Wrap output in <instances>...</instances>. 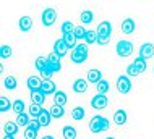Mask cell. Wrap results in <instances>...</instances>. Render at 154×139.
Listing matches in <instances>:
<instances>
[{"instance_id":"obj_1","label":"cell","mask_w":154,"mask_h":139,"mask_svg":"<svg viewBox=\"0 0 154 139\" xmlns=\"http://www.w3.org/2000/svg\"><path fill=\"white\" fill-rule=\"evenodd\" d=\"M88 44H78L76 47L72 50V53H70V58H72L73 63H76V65H81V63H85L88 60Z\"/></svg>"},{"instance_id":"obj_2","label":"cell","mask_w":154,"mask_h":139,"mask_svg":"<svg viewBox=\"0 0 154 139\" xmlns=\"http://www.w3.org/2000/svg\"><path fill=\"white\" fill-rule=\"evenodd\" d=\"M110 128V121L106 118V116H101V115H96L91 118L89 121V129L93 133H104Z\"/></svg>"},{"instance_id":"obj_3","label":"cell","mask_w":154,"mask_h":139,"mask_svg":"<svg viewBox=\"0 0 154 139\" xmlns=\"http://www.w3.org/2000/svg\"><path fill=\"white\" fill-rule=\"evenodd\" d=\"M115 52H117L119 57L127 58L133 53V42L130 41H119L117 45H115Z\"/></svg>"},{"instance_id":"obj_4","label":"cell","mask_w":154,"mask_h":139,"mask_svg":"<svg viewBox=\"0 0 154 139\" xmlns=\"http://www.w3.org/2000/svg\"><path fill=\"white\" fill-rule=\"evenodd\" d=\"M47 58V65H45V68L44 70H49V71H52V73H57V71H60L62 70V57H59L55 52H52V53H49V57H45Z\"/></svg>"},{"instance_id":"obj_5","label":"cell","mask_w":154,"mask_h":139,"mask_svg":"<svg viewBox=\"0 0 154 139\" xmlns=\"http://www.w3.org/2000/svg\"><path fill=\"white\" fill-rule=\"evenodd\" d=\"M131 79L128 74H122V76L117 78V91L120 94H128L131 91Z\"/></svg>"},{"instance_id":"obj_6","label":"cell","mask_w":154,"mask_h":139,"mask_svg":"<svg viewBox=\"0 0 154 139\" xmlns=\"http://www.w3.org/2000/svg\"><path fill=\"white\" fill-rule=\"evenodd\" d=\"M41 20H42V24L45 28H51V26L55 24V21H57V11L54 10V8H45V10L42 11Z\"/></svg>"},{"instance_id":"obj_7","label":"cell","mask_w":154,"mask_h":139,"mask_svg":"<svg viewBox=\"0 0 154 139\" xmlns=\"http://www.w3.org/2000/svg\"><path fill=\"white\" fill-rule=\"evenodd\" d=\"M107 104H109V100H107L106 94H97L91 99V107H93L94 110H104V108L107 107Z\"/></svg>"},{"instance_id":"obj_8","label":"cell","mask_w":154,"mask_h":139,"mask_svg":"<svg viewBox=\"0 0 154 139\" xmlns=\"http://www.w3.org/2000/svg\"><path fill=\"white\" fill-rule=\"evenodd\" d=\"M68 50L70 49H68V45H66V42L63 41V37L55 41V44H54V52H55L59 57H65Z\"/></svg>"},{"instance_id":"obj_9","label":"cell","mask_w":154,"mask_h":139,"mask_svg":"<svg viewBox=\"0 0 154 139\" xmlns=\"http://www.w3.org/2000/svg\"><path fill=\"white\" fill-rule=\"evenodd\" d=\"M88 84H89L88 79L78 78V79H75V83H73L72 89H73L75 92H78V94H83V92H86V91H88Z\"/></svg>"},{"instance_id":"obj_10","label":"cell","mask_w":154,"mask_h":139,"mask_svg":"<svg viewBox=\"0 0 154 139\" xmlns=\"http://www.w3.org/2000/svg\"><path fill=\"white\" fill-rule=\"evenodd\" d=\"M42 81H44V79L39 78V76H29V78H28L26 86H28V89H29V92L31 91H39L41 87H42Z\"/></svg>"},{"instance_id":"obj_11","label":"cell","mask_w":154,"mask_h":139,"mask_svg":"<svg viewBox=\"0 0 154 139\" xmlns=\"http://www.w3.org/2000/svg\"><path fill=\"white\" fill-rule=\"evenodd\" d=\"M140 57H143L144 60H148V58H152L154 57V45L146 42V44H143L140 47Z\"/></svg>"},{"instance_id":"obj_12","label":"cell","mask_w":154,"mask_h":139,"mask_svg":"<svg viewBox=\"0 0 154 139\" xmlns=\"http://www.w3.org/2000/svg\"><path fill=\"white\" fill-rule=\"evenodd\" d=\"M52 113H51V110H47V108H42V112L39 113V116H37V120H39V123H41V126H49L52 123Z\"/></svg>"},{"instance_id":"obj_13","label":"cell","mask_w":154,"mask_h":139,"mask_svg":"<svg viewBox=\"0 0 154 139\" xmlns=\"http://www.w3.org/2000/svg\"><path fill=\"white\" fill-rule=\"evenodd\" d=\"M41 91H42L45 95H51V94H55L57 92V86H55V83H54L52 79H44Z\"/></svg>"},{"instance_id":"obj_14","label":"cell","mask_w":154,"mask_h":139,"mask_svg":"<svg viewBox=\"0 0 154 139\" xmlns=\"http://www.w3.org/2000/svg\"><path fill=\"white\" fill-rule=\"evenodd\" d=\"M97 36H110L112 34V24L109 21H101L97 24Z\"/></svg>"},{"instance_id":"obj_15","label":"cell","mask_w":154,"mask_h":139,"mask_svg":"<svg viewBox=\"0 0 154 139\" xmlns=\"http://www.w3.org/2000/svg\"><path fill=\"white\" fill-rule=\"evenodd\" d=\"M120 29H122L123 34H133V32H135V21H133L131 18H125L122 21Z\"/></svg>"},{"instance_id":"obj_16","label":"cell","mask_w":154,"mask_h":139,"mask_svg":"<svg viewBox=\"0 0 154 139\" xmlns=\"http://www.w3.org/2000/svg\"><path fill=\"white\" fill-rule=\"evenodd\" d=\"M127 112L123 110V108H119L117 112L114 113V123L117 125V126H122V125H125L127 123Z\"/></svg>"},{"instance_id":"obj_17","label":"cell","mask_w":154,"mask_h":139,"mask_svg":"<svg viewBox=\"0 0 154 139\" xmlns=\"http://www.w3.org/2000/svg\"><path fill=\"white\" fill-rule=\"evenodd\" d=\"M66 102H68V95H66V92L57 91L55 94H54V104H55V105H62V107H65Z\"/></svg>"},{"instance_id":"obj_18","label":"cell","mask_w":154,"mask_h":139,"mask_svg":"<svg viewBox=\"0 0 154 139\" xmlns=\"http://www.w3.org/2000/svg\"><path fill=\"white\" fill-rule=\"evenodd\" d=\"M18 26H20V29H21L23 32L31 31V28H32V18H31V16H23V18H20Z\"/></svg>"},{"instance_id":"obj_19","label":"cell","mask_w":154,"mask_h":139,"mask_svg":"<svg viewBox=\"0 0 154 139\" xmlns=\"http://www.w3.org/2000/svg\"><path fill=\"white\" fill-rule=\"evenodd\" d=\"M29 97H31V102H32V104L42 105V104L45 102V94H44L41 89H39V91H31V95H29Z\"/></svg>"},{"instance_id":"obj_20","label":"cell","mask_w":154,"mask_h":139,"mask_svg":"<svg viewBox=\"0 0 154 139\" xmlns=\"http://www.w3.org/2000/svg\"><path fill=\"white\" fill-rule=\"evenodd\" d=\"M18 128H20V125L16 123V121H8V123H5V126H3V133L10 134V136H15V134L18 133Z\"/></svg>"},{"instance_id":"obj_21","label":"cell","mask_w":154,"mask_h":139,"mask_svg":"<svg viewBox=\"0 0 154 139\" xmlns=\"http://www.w3.org/2000/svg\"><path fill=\"white\" fill-rule=\"evenodd\" d=\"M63 37V41L66 42V45H68V49H75L78 45V39H76V36H75V32H68V34H63L62 36Z\"/></svg>"},{"instance_id":"obj_22","label":"cell","mask_w":154,"mask_h":139,"mask_svg":"<svg viewBox=\"0 0 154 139\" xmlns=\"http://www.w3.org/2000/svg\"><path fill=\"white\" fill-rule=\"evenodd\" d=\"M76 129L73 128V126H70V125H66L63 126V129H62V136H63L65 139H76Z\"/></svg>"},{"instance_id":"obj_23","label":"cell","mask_w":154,"mask_h":139,"mask_svg":"<svg viewBox=\"0 0 154 139\" xmlns=\"http://www.w3.org/2000/svg\"><path fill=\"white\" fill-rule=\"evenodd\" d=\"M101 79H102L101 70H89V71H88V81H89V83L97 84L99 81H101Z\"/></svg>"},{"instance_id":"obj_24","label":"cell","mask_w":154,"mask_h":139,"mask_svg":"<svg viewBox=\"0 0 154 139\" xmlns=\"http://www.w3.org/2000/svg\"><path fill=\"white\" fill-rule=\"evenodd\" d=\"M10 108H13V102H10V99L5 97V95H0V112L5 113Z\"/></svg>"},{"instance_id":"obj_25","label":"cell","mask_w":154,"mask_h":139,"mask_svg":"<svg viewBox=\"0 0 154 139\" xmlns=\"http://www.w3.org/2000/svg\"><path fill=\"white\" fill-rule=\"evenodd\" d=\"M80 20H81L83 24H91L94 21V13L91 10H85V11H81Z\"/></svg>"},{"instance_id":"obj_26","label":"cell","mask_w":154,"mask_h":139,"mask_svg":"<svg viewBox=\"0 0 154 139\" xmlns=\"http://www.w3.org/2000/svg\"><path fill=\"white\" fill-rule=\"evenodd\" d=\"M16 123H18L20 126H24V128H28L31 123V120H29V113H26V112H23V113H20L18 116H16Z\"/></svg>"},{"instance_id":"obj_27","label":"cell","mask_w":154,"mask_h":139,"mask_svg":"<svg viewBox=\"0 0 154 139\" xmlns=\"http://www.w3.org/2000/svg\"><path fill=\"white\" fill-rule=\"evenodd\" d=\"M96 89H97V94H107L110 89V84H109V81H106V79H101V81L96 84Z\"/></svg>"},{"instance_id":"obj_28","label":"cell","mask_w":154,"mask_h":139,"mask_svg":"<svg viewBox=\"0 0 154 139\" xmlns=\"http://www.w3.org/2000/svg\"><path fill=\"white\" fill-rule=\"evenodd\" d=\"M49 110H51V113H52L54 118H62V116L65 115V108L62 107V105H55V104H54L52 107L49 108Z\"/></svg>"},{"instance_id":"obj_29","label":"cell","mask_w":154,"mask_h":139,"mask_svg":"<svg viewBox=\"0 0 154 139\" xmlns=\"http://www.w3.org/2000/svg\"><path fill=\"white\" fill-rule=\"evenodd\" d=\"M3 86H5L8 91H15L16 86H18V81H16L15 76H7L3 79Z\"/></svg>"},{"instance_id":"obj_30","label":"cell","mask_w":154,"mask_h":139,"mask_svg":"<svg viewBox=\"0 0 154 139\" xmlns=\"http://www.w3.org/2000/svg\"><path fill=\"white\" fill-rule=\"evenodd\" d=\"M85 115H86V112H85V108H83V107H75L72 110V116H73L75 121L83 120V118H85Z\"/></svg>"},{"instance_id":"obj_31","label":"cell","mask_w":154,"mask_h":139,"mask_svg":"<svg viewBox=\"0 0 154 139\" xmlns=\"http://www.w3.org/2000/svg\"><path fill=\"white\" fill-rule=\"evenodd\" d=\"M41 112H42V105H39V104H31L29 108H28V113H29L32 118H37Z\"/></svg>"},{"instance_id":"obj_32","label":"cell","mask_w":154,"mask_h":139,"mask_svg":"<svg viewBox=\"0 0 154 139\" xmlns=\"http://www.w3.org/2000/svg\"><path fill=\"white\" fill-rule=\"evenodd\" d=\"M24 108H26V105H24V100H21V99H16L15 102H13V110L16 115H20V113H23L24 112Z\"/></svg>"},{"instance_id":"obj_33","label":"cell","mask_w":154,"mask_h":139,"mask_svg":"<svg viewBox=\"0 0 154 139\" xmlns=\"http://www.w3.org/2000/svg\"><path fill=\"white\" fill-rule=\"evenodd\" d=\"M60 31H62V36L63 34H68V32H73L75 31V24L72 21H63L60 26Z\"/></svg>"},{"instance_id":"obj_34","label":"cell","mask_w":154,"mask_h":139,"mask_svg":"<svg viewBox=\"0 0 154 139\" xmlns=\"http://www.w3.org/2000/svg\"><path fill=\"white\" fill-rule=\"evenodd\" d=\"M97 42V31H88L85 36V44H96Z\"/></svg>"},{"instance_id":"obj_35","label":"cell","mask_w":154,"mask_h":139,"mask_svg":"<svg viewBox=\"0 0 154 139\" xmlns=\"http://www.w3.org/2000/svg\"><path fill=\"white\" fill-rule=\"evenodd\" d=\"M133 63H135V66L138 68L140 73H144V71H146V60H144L143 57H136Z\"/></svg>"},{"instance_id":"obj_36","label":"cell","mask_w":154,"mask_h":139,"mask_svg":"<svg viewBox=\"0 0 154 139\" xmlns=\"http://www.w3.org/2000/svg\"><path fill=\"white\" fill-rule=\"evenodd\" d=\"M11 53H13V50H11L10 45L5 44V45H2V47H0V57H2L3 60H5V58H10Z\"/></svg>"},{"instance_id":"obj_37","label":"cell","mask_w":154,"mask_h":139,"mask_svg":"<svg viewBox=\"0 0 154 139\" xmlns=\"http://www.w3.org/2000/svg\"><path fill=\"white\" fill-rule=\"evenodd\" d=\"M127 74L130 78H135V76H138L140 74V71H138V68L135 66V63H130V65L127 66Z\"/></svg>"},{"instance_id":"obj_38","label":"cell","mask_w":154,"mask_h":139,"mask_svg":"<svg viewBox=\"0 0 154 139\" xmlns=\"http://www.w3.org/2000/svg\"><path fill=\"white\" fill-rule=\"evenodd\" d=\"M75 36H76V39H85V36H86V29L83 28V26H75Z\"/></svg>"},{"instance_id":"obj_39","label":"cell","mask_w":154,"mask_h":139,"mask_svg":"<svg viewBox=\"0 0 154 139\" xmlns=\"http://www.w3.org/2000/svg\"><path fill=\"white\" fill-rule=\"evenodd\" d=\"M45 65H47V58H45V57H39V58H36V70L42 71V70L45 68Z\"/></svg>"},{"instance_id":"obj_40","label":"cell","mask_w":154,"mask_h":139,"mask_svg":"<svg viewBox=\"0 0 154 139\" xmlns=\"http://www.w3.org/2000/svg\"><path fill=\"white\" fill-rule=\"evenodd\" d=\"M37 137V131H34L32 128H24V139H36Z\"/></svg>"},{"instance_id":"obj_41","label":"cell","mask_w":154,"mask_h":139,"mask_svg":"<svg viewBox=\"0 0 154 139\" xmlns=\"http://www.w3.org/2000/svg\"><path fill=\"white\" fill-rule=\"evenodd\" d=\"M110 42V36H97V42L96 44L99 45H107Z\"/></svg>"},{"instance_id":"obj_42","label":"cell","mask_w":154,"mask_h":139,"mask_svg":"<svg viewBox=\"0 0 154 139\" xmlns=\"http://www.w3.org/2000/svg\"><path fill=\"white\" fill-rule=\"evenodd\" d=\"M29 128H32L34 131L39 133V129L42 128V126H41V123H39V120H37V118H32V120H31V123H29Z\"/></svg>"},{"instance_id":"obj_43","label":"cell","mask_w":154,"mask_h":139,"mask_svg":"<svg viewBox=\"0 0 154 139\" xmlns=\"http://www.w3.org/2000/svg\"><path fill=\"white\" fill-rule=\"evenodd\" d=\"M41 73V78L42 79H52V71H49V70H42V71H39Z\"/></svg>"},{"instance_id":"obj_44","label":"cell","mask_w":154,"mask_h":139,"mask_svg":"<svg viewBox=\"0 0 154 139\" xmlns=\"http://www.w3.org/2000/svg\"><path fill=\"white\" fill-rule=\"evenodd\" d=\"M3 139H15V136H10V134H5V136H3Z\"/></svg>"},{"instance_id":"obj_45","label":"cell","mask_w":154,"mask_h":139,"mask_svg":"<svg viewBox=\"0 0 154 139\" xmlns=\"http://www.w3.org/2000/svg\"><path fill=\"white\" fill-rule=\"evenodd\" d=\"M41 139H54V136H44V137H41Z\"/></svg>"},{"instance_id":"obj_46","label":"cell","mask_w":154,"mask_h":139,"mask_svg":"<svg viewBox=\"0 0 154 139\" xmlns=\"http://www.w3.org/2000/svg\"><path fill=\"white\" fill-rule=\"evenodd\" d=\"M106 139H115L114 136H109V137H106Z\"/></svg>"},{"instance_id":"obj_47","label":"cell","mask_w":154,"mask_h":139,"mask_svg":"<svg viewBox=\"0 0 154 139\" xmlns=\"http://www.w3.org/2000/svg\"><path fill=\"white\" fill-rule=\"evenodd\" d=\"M152 71H154V68H152Z\"/></svg>"}]
</instances>
